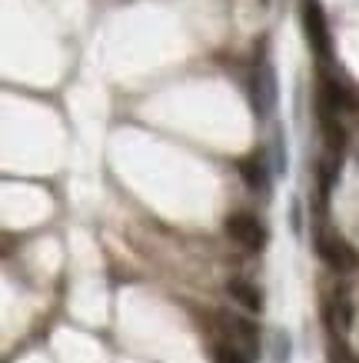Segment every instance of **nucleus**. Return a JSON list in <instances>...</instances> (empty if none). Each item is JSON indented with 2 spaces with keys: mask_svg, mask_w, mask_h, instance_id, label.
<instances>
[{
  "mask_svg": "<svg viewBox=\"0 0 359 363\" xmlns=\"http://www.w3.org/2000/svg\"><path fill=\"white\" fill-rule=\"evenodd\" d=\"M303 30H306L309 47H313V54L319 57V60H329V57H333V33H329L326 11H323L316 0H306L303 4Z\"/></svg>",
  "mask_w": 359,
  "mask_h": 363,
  "instance_id": "nucleus-1",
  "label": "nucleus"
},
{
  "mask_svg": "<svg viewBox=\"0 0 359 363\" xmlns=\"http://www.w3.org/2000/svg\"><path fill=\"white\" fill-rule=\"evenodd\" d=\"M223 227H227L229 240L239 243L243 250H263V247H266V227L256 220V213H250V210L229 213Z\"/></svg>",
  "mask_w": 359,
  "mask_h": 363,
  "instance_id": "nucleus-2",
  "label": "nucleus"
},
{
  "mask_svg": "<svg viewBox=\"0 0 359 363\" xmlns=\"http://www.w3.org/2000/svg\"><path fill=\"white\" fill-rule=\"evenodd\" d=\"M313 240H316V253H319V260H323L329 270L346 274V270L356 267V253H353V247H349L343 237H336V233H329V230H316Z\"/></svg>",
  "mask_w": 359,
  "mask_h": 363,
  "instance_id": "nucleus-3",
  "label": "nucleus"
},
{
  "mask_svg": "<svg viewBox=\"0 0 359 363\" xmlns=\"http://www.w3.org/2000/svg\"><path fill=\"white\" fill-rule=\"evenodd\" d=\"M223 320V327L229 333V343H237L243 353H253L256 350V343H260V333H256V323L246 317H237V313H220Z\"/></svg>",
  "mask_w": 359,
  "mask_h": 363,
  "instance_id": "nucleus-4",
  "label": "nucleus"
},
{
  "mask_svg": "<svg viewBox=\"0 0 359 363\" xmlns=\"http://www.w3.org/2000/svg\"><path fill=\"white\" fill-rule=\"evenodd\" d=\"M250 97H253V111H256V117H270L273 104H276V77H273L270 67H263L260 74L253 77Z\"/></svg>",
  "mask_w": 359,
  "mask_h": 363,
  "instance_id": "nucleus-5",
  "label": "nucleus"
},
{
  "mask_svg": "<svg viewBox=\"0 0 359 363\" xmlns=\"http://www.w3.org/2000/svg\"><path fill=\"white\" fill-rule=\"evenodd\" d=\"M227 294L233 303L246 310V313H263V290L246 277H229L227 280Z\"/></svg>",
  "mask_w": 359,
  "mask_h": 363,
  "instance_id": "nucleus-6",
  "label": "nucleus"
},
{
  "mask_svg": "<svg viewBox=\"0 0 359 363\" xmlns=\"http://www.w3.org/2000/svg\"><path fill=\"white\" fill-rule=\"evenodd\" d=\"M239 177L253 194H270V167L263 157H246L239 160Z\"/></svg>",
  "mask_w": 359,
  "mask_h": 363,
  "instance_id": "nucleus-7",
  "label": "nucleus"
},
{
  "mask_svg": "<svg viewBox=\"0 0 359 363\" xmlns=\"http://www.w3.org/2000/svg\"><path fill=\"white\" fill-rule=\"evenodd\" d=\"M333 327H336L339 333L353 330V300H349L346 290H339L336 300H333Z\"/></svg>",
  "mask_w": 359,
  "mask_h": 363,
  "instance_id": "nucleus-8",
  "label": "nucleus"
},
{
  "mask_svg": "<svg viewBox=\"0 0 359 363\" xmlns=\"http://www.w3.org/2000/svg\"><path fill=\"white\" fill-rule=\"evenodd\" d=\"M213 363H253V360L250 353H243L237 343L223 340V343H213Z\"/></svg>",
  "mask_w": 359,
  "mask_h": 363,
  "instance_id": "nucleus-9",
  "label": "nucleus"
},
{
  "mask_svg": "<svg viewBox=\"0 0 359 363\" xmlns=\"http://www.w3.org/2000/svg\"><path fill=\"white\" fill-rule=\"evenodd\" d=\"M270 154H273V164H270L273 174H286V147H283V133H273Z\"/></svg>",
  "mask_w": 359,
  "mask_h": 363,
  "instance_id": "nucleus-10",
  "label": "nucleus"
},
{
  "mask_svg": "<svg viewBox=\"0 0 359 363\" xmlns=\"http://www.w3.org/2000/svg\"><path fill=\"white\" fill-rule=\"evenodd\" d=\"M290 227H293L296 237L303 233V207H300V200H293V210H290Z\"/></svg>",
  "mask_w": 359,
  "mask_h": 363,
  "instance_id": "nucleus-11",
  "label": "nucleus"
},
{
  "mask_svg": "<svg viewBox=\"0 0 359 363\" xmlns=\"http://www.w3.org/2000/svg\"><path fill=\"white\" fill-rule=\"evenodd\" d=\"M286 357H290V337L276 333V363H286Z\"/></svg>",
  "mask_w": 359,
  "mask_h": 363,
  "instance_id": "nucleus-12",
  "label": "nucleus"
},
{
  "mask_svg": "<svg viewBox=\"0 0 359 363\" xmlns=\"http://www.w3.org/2000/svg\"><path fill=\"white\" fill-rule=\"evenodd\" d=\"M356 363H359V357H356Z\"/></svg>",
  "mask_w": 359,
  "mask_h": 363,
  "instance_id": "nucleus-13",
  "label": "nucleus"
}]
</instances>
